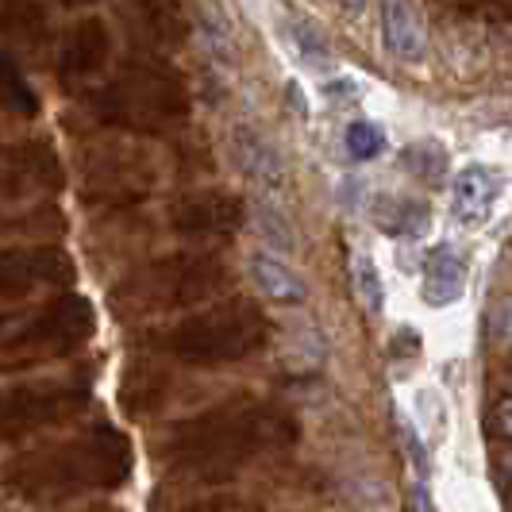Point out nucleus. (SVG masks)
Returning <instances> with one entry per match:
<instances>
[{
    "mask_svg": "<svg viewBox=\"0 0 512 512\" xmlns=\"http://www.w3.org/2000/svg\"><path fill=\"white\" fill-rule=\"evenodd\" d=\"M89 108L112 128L166 131L189 116V93L174 70L158 62H139L112 81H104L89 97Z\"/></svg>",
    "mask_w": 512,
    "mask_h": 512,
    "instance_id": "1",
    "label": "nucleus"
},
{
    "mask_svg": "<svg viewBox=\"0 0 512 512\" xmlns=\"http://www.w3.org/2000/svg\"><path fill=\"white\" fill-rule=\"evenodd\" d=\"M258 343H262V316L247 301H228L205 316L185 320L166 335L170 355H178L185 362H208V366L243 359Z\"/></svg>",
    "mask_w": 512,
    "mask_h": 512,
    "instance_id": "2",
    "label": "nucleus"
},
{
    "mask_svg": "<svg viewBox=\"0 0 512 512\" xmlns=\"http://www.w3.org/2000/svg\"><path fill=\"white\" fill-rule=\"evenodd\" d=\"M224 266L216 258H197V255H178L162 258L147 270H139L131 282H124L112 301L131 312H151V308H178L189 301L208 297L216 285L224 282Z\"/></svg>",
    "mask_w": 512,
    "mask_h": 512,
    "instance_id": "3",
    "label": "nucleus"
},
{
    "mask_svg": "<svg viewBox=\"0 0 512 512\" xmlns=\"http://www.w3.org/2000/svg\"><path fill=\"white\" fill-rule=\"evenodd\" d=\"M124 439L104 436L97 439H74V447H58L51 455H31L20 462V489L27 493H70L85 486H108L116 474V451Z\"/></svg>",
    "mask_w": 512,
    "mask_h": 512,
    "instance_id": "4",
    "label": "nucleus"
},
{
    "mask_svg": "<svg viewBox=\"0 0 512 512\" xmlns=\"http://www.w3.org/2000/svg\"><path fill=\"white\" fill-rule=\"evenodd\" d=\"M108 54H112V35H108L104 20L89 16L66 31L62 54H58V77L66 85H85L89 77H97L104 70Z\"/></svg>",
    "mask_w": 512,
    "mask_h": 512,
    "instance_id": "5",
    "label": "nucleus"
},
{
    "mask_svg": "<svg viewBox=\"0 0 512 512\" xmlns=\"http://www.w3.org/2000/svg\"><path fill=\"white\" fill-rule=\"evenodd\" d=\"M62 170L51 147L24 143L0 151V197H24L31 189H58Z\"/></svg>",
    "mask_w": 512,
    "mask_h": 512,
    "instance_id": "6",
    "label": "nucleus"
},
{
    "mask_svg": "<svg viewBox=\"0 0 512 512\" xmlns=\"http://www.w3.org/2000/svg\"><path fill=\"white\" fill-rule=\"evenodd\" d=\"M497 197H501L497 170L482 166V162H470L451 181V216L459 220L462 228H482L489 216H493Z\"/></svg>",
    "mask_w": 512,
    "mask_h": 512,
    "instance_id": "7",
    "label": "nucleus"
},
{
    "mask_svg": "<svg viewBox=\"0 0 512 512\" xmlns=\"http://www.w3.org/2000/svg\"><path fill=\"white\" fill-rule=\"evenodd\" d=\"M243 224V201L231 193H193L174 205V231L181 235H228Z\"/></svg>",
    "mask_w": 512,
    "mask_h": 512,
    "instance_id": "8",
    "label": "nucleus"
},
{
    "mask_svg": "<svg viewBox=\"0 0 512 512\" xmlns=\"http://www.w3.org/2000/svg\"><path fill=\"white\" fill-rule=\"evenodd\" d=\"M201 436L189 439L185 447L197 455V459H239L247 451H258L266 447V428L258 424V416H235L231 424H220V420H201L197 424Z\"/></svg>",
    "mask_w": 512,
    "mask_h": 512,
    "instance_id": "9",
    "label": "nucleus"
},
{
    "mask_svg": "<svg viewBox=\"0 0 512 512\" xmlns=\"http://www.w3.org/2000/svg\"><path fill=\"white\" fill-rule=\"evenodd\" d=\"M70 262L62 251H20V255H0V301L20 297L35 285L70 282Z\"/></svg>",
    "mask_w": 512,
    "mask_h": 512,
    "instance_id": "10",
    "label": "nucleus"
},
{
    "mask_svg": "<svg viewBox=\"0 0 512 512\" xmlns=\"http://www.w3.org/2000/svg\"><path fill=\"white\" fill-rule=\"evenodd\" d=\"M466 258L451 247V243H436L424 255V278H420V301L428 308L455 305L466 293Z\"/></svg>",
    "mask_w": 512,
    "mask_h": 512,
    "instance_id": "11",
    "label": "nucleus"
},
{
    "mask_svg": "<svg viewBox=\"0 0 512 512\" xmlns=\"http://www.w3.org/2000/svg\"><path fill=\"white\" fill-rule=\"evenodd\" d=\"M382 31H385V51L401 62H420L428 51L424 39V20L416 12L412 0H382Z\"/></svg>",
    "mask_w": 512,
    "mask_h": 512,
    "instance_id": "12",
    "label": "nucleus"
},
{
    "mask_svg": "<svg viewBox=\"0 0 512 512\" xmlns=\"http://www.w3.org/2000/svg\"><path fill=\"white\" fill-rule=\"evenodd\" d=\"M128 20L131 31L151 47H181L185 39V16L178 0H128Z\"/></svg>",
    "mask_w": 512,
    "mask_h": 512,
    "instance_id": "13",
    "label": "nucleus"
},
{
    "mask_svg": "<svg viewBox=\"0 0 512 512\" xmlns=\"http://www.w3.org/2000/svg\"><path fill=\"white\" fill-rule=\"evenodd\" d=\"M370 220L374 228L389 235V239H416L432 224V208L420 197H405V193H382L370 205Z\"/></svg>",
    "mask_w": 512,
    "mask_h": 512,
    "instance_id": "14",
    "label": "nucleus"
},
{
    "mask_svg": "<svg viewBox=\"0 0 512 512\" xmlns=\"http://www.w3.org/2000/svg\"><path fill=\"white\" fill-rule=\"evenodd\" d=\"M231 143H235V162H239V170H243L247 178L258 181V185H266V189H282V185H285L282 154L274 151V147H270V143H266L258 131L235 128Z\"/></svg>",
    "mask_w": 512,
    "mask_h": 512,
    "instance_id": "15",
    "label": "nucleus"
},
{
    "mask_svg": "<svg viewBox=\"0 0 512 512\" xmlns=\"http://www.w3.org/2000/svg\"><path fill=\"white\" fill-rule=\"evenodd\" d=\"M0 35L16 39L24 51H43L51 43L47 8L35 0H0Z\"/></svg>",
    "mask_w": 512,
    "mask_h": 512,
    "instance_id": "16",
    "label": "nucleus"
},
{
    "mask_svg": "<svg viewBox=\"0 0 512 512\" xmlns=\"http://www.w3.org/2000/svg\"><path fill=\"white\" fill-rule=\"evenodd\" d=\"M247 274H251V282L262 289V297H270L274 305H305L308 289H305V282H301V274H297L293 266H285L278 255H266V251L251 255Z\"/></svg>",
    "mask_w": 512,
    "mask_h": 512,
    "instance_id": "17",
    "label": "nucleus"
},
{
    "mask_svg": "<svg viewBox=\"0 0 512 512\" xmlns=\"http://www.w3.org/2000/svg\"><path fill=\"white\" fill-rule=\"evenodd\" d=\"M0 108L16 112V116H35L39 112V97H35L31 81L24 77L20 62L4 51H0Z\"/></svg>",
    "mask_w": 512,
    "mask_h": 512,
    "instance_id": "18",
    "label": "nucleus"
},
{
    "mask_svg": "<svg viewBox=\"0 0 512 512\" xmlns=\"http://www.w3.org/2000/svg\"><path fill=\"white\" fill-rule=\"evenodd\" d=\"M401 166H405V170H409L416 181H424V185H436V181H443V174H447V151L439 147L436 139L409 143V147L401 151Z\"/></svg>",
    "mask_w": 512,
    "mask_h": 512,
    "instance_id": "19",
    "label": "nucleus"
},
{
    "mask_svg": "<svg viewBox=\"0 0 512 512\" xmlns=\"http://www.w3.org/2000/svg\"><path fill=\"white\" fill-rule=\"evenodd\" d=\"M201 27H205L208 51L216 54L224 66H231V62H235V35H231L228 16L220 12L216 0H205V4H201Z\"/></svg>",
    "mask_w": 512,
    "mask_h": 512,
    "instance_id": "20",
    "label": "nucleus"
},
{
    "mask_svg": "<svg viewBox=\"0 0 512 512\" xmlns=\"http://www.w3.org/2000/svg\"><path fill=\"white\" fill-rule=\"evenodd\" d=\"M355 289H359V301L370 316H382L385 312V285L378 274V262L370 255L355 258Z\"/></svg>",
    "mask_w": 512,
    "mask_h": 512,
    "instance_id": "21",
    "label": "nucleus"
},
{
    "mask_svg": "<svg viewBox=\"0 0 512 512\" xmlns=\"http://www.w3.org/2000/svg\"><path fill=\"white\" fill-rule=\"evenodd\" d=\"M343 147H347V154H351L355 162H374V158L385 151V135L374 120H355V124H347Z\"/></svg>",
    "mask_w": 512,
    "mask_h": 512,
    "instance_id": "22",
    "label": "nucleus"
},
{
    "mask_svg": "<svg viewBox=\"0 0 512 512\" xmlns=\"http://www.w3.org/2000/svg\"><path fill=\"white\" fill-rule=\"evenodd\" d=\"M289 39H293V47H297V54H301V62H305V66H316V70H320V66H328V62H332V54H328V47H324L320 31H316L312 24H305V20L289 27Z\"/></svg>",
    "mask_w": 512,
    "mask_h": 512,
    "instance_id": "23",
    "label": "nucleus"
},
{
    "mask_svg": "<svg viewBox=\"0 0 512 512\" xmlns=\"http://www.w3.org/2000/svg\"><path fill=\"white\" fill-rule=\"evenodd\" d=\"M401 436H405V451H409V462L416 470V478H432V455H428V443L416 432L409 416H401Z\"/></svg>",
    "mask_w": 512,
    "mask_h": 512,
    "instance_id": "24",
    "label": "nucleus"
},
{
    "mask_svg": "<svg viewBox=\"0 0 512 512\" xmlns=\"http://www.w3.org/2000/svg\"><path fill=\"white\" fill-rule=\"evenodd\" d=\"M258 231H262V239H270V247H282V251L293 247V235H289L285 220L274 208H266V205L258 208Z\"/></svg>",
    "mask_w": 512,
    "mask_h": 512,
    "instance_id": "25",
    "label": "nucleus"
},
{
    "mask_svg": "<svg viewBox=\"0 0 512 512\" xmlns=\"http://www.w3.org/2000/svg\"><path fill=\"white\" fill-rule=\"evenodd\" d=\"M412 512H436V501H432V486H428V478H416V486H412Z\"/></svg>",
    "mask_w": 512,
    "mask_h": 512,
    "instance_id": "26",
    "label": "nucleus"
},
{
    "mask_svg": "<svg viewBox=\"0 0 512 512\" xmlns=\"http://www.w3.org/2000/svg\"><path fill=\"white\" fill-rule=\"evenodd\" d=\"M339 4H343L347 12H359V8H362V4H366V0H339Z\"/></svg>",
    "mask_w": 512,
    "mask_h": 512,
    "instance_id": "27",
    "label": "nucleus"
},
{
    "mask_svg": "<svg viewBox=\"0 0 512 512\" xmlns=\"http://www.w3.org/2000/svg\"><path fill=\"white\" fill-rule=\"evenodd\" d=\"M62 4H70V8H77V4H93V0H62Z\"/></svg>",
    "mask_w": 512,
    "mask_h": 512,
    "instance_id": "28",
    "label": "nucleus"
}]
</instances>
